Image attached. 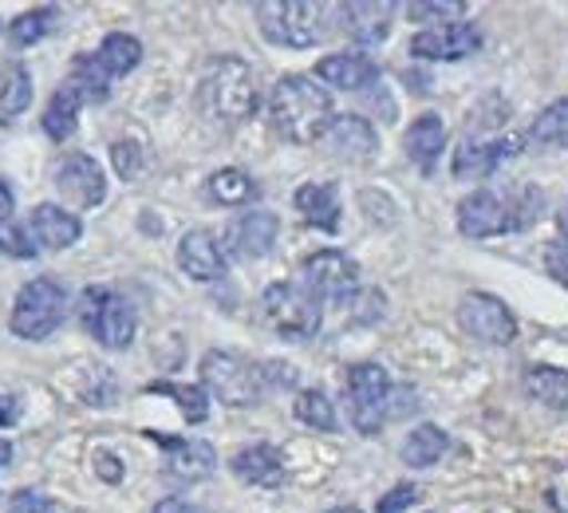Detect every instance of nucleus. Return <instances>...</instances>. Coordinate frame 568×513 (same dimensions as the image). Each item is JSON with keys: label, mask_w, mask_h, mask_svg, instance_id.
<instances>
[{"label": "nucleus", "mask_w": 568, "mask_h": 513, "mask_svg": "<svg viewBox=\"0 0 568 513\" xmlns=\"http://www.w3.org/2000/svg\"><path fill=\"white\" fill-rule=\"evenodd\" d=\"M332 119H336L332 95L312 76H284V80H276L273 95H268V123H273V131L281 139L296 142V147H312V142L324 139Z\"/></svg>", "instance_id": "f257e3e1"}, {"label": "nucleus", "mask_w": 568, "mask_h": 513, "mask_svg": "<svg viewBox=\"0 0 568 513\" xmlns=\"http://www.w3.org/2000/svg\"><path fill=\"white\" fill-rule=\"evenodd\" d=\"M197 107L217 123H241L257 111V76L245 60H213L197 83Z\"/></svg>", "instance_id": "f03ea898"}, {"label": "nucleus", "mask_w": 568, "mask_h": 513, "mask_svg": "<svg viewBox=\"0 0 568 513\" xmlns=\"http://www.w3.org/2000/svg\"><path fill=\"white\" fill-rule=\"evenodd\" d=\"M202 391L222 399L225 408H248V403H261V395H268L261 363L237 352H222V348H210L202 355Z\"/></svg>", "instance_id": "7ed1b4c3"}, {"label": "nucleus", "mask_w": 568, "mask_h": 513, "mask_svg": "<svg viewBox=\"0 0 568 513\" xmlns=\"http://www.w3.org/2000/svg\"><path fill=\"white\" fill-rule=\"evenodd\" d=\"M63 316H68V292H63V284H55L52 276H36V281H28L17 292L9 328L12 336L20 340H48L63 324Z\"/></svg>", "instance_id": "20e7f679"}, {"label": "nucleus", "mask_w": 568, "mask_h": 513, "mask_svg": "<svg viewBox=\"0 0 568 513\" xmlns=\"http://www.w3.org/2000/svg\"><path fill=\"white\" fill-rule=\"evenodd\" d=\"M261 320L273 328L281 340H308L324 324L320 301L304 284H268L261 292Z\"/></svg>", "instance_id": "39448f33"}, {"label": "nucleus", "mask_w": 568, "mask_h": 513, "mask_svg": "<svg viewBox=\"0 0 568 513\" xmlns=\"http://www.w3.org/2000/svg\"><path fill=\"white\" fill-rule=\"evenodd\" d=\"M257 24L276 48H312L324 36V4H312V0H261Z\"/></svg>", "instance_id": "423d86ee"}, {"label": "nucleus", "mask_w": 568, "mask_h": 513, "mask_svg": "<svg viewBox=\"0 0 568 513\" xmlns=\"http://www.w3.org/2000/svg\"><path fill=\"white\" fill-rule=\"evenodd\" d=\"M347 399H352V423L359 434H379L390 419V375L379 363H355L344 375Z\"/></svg>", "instance_id": "0eeeda50"}, {"label": "nucleus", "mask_w": 568, "mask_h": 513, "mask_svg": "<svg viewBox=\"0 0 568 513\" xmlns=\"http://www.w3.org/2000/svg\"><path fill=\"white\" fill-rule=\"evenodd\" d=\"M83 328L106 348V352H126L134 344V309L111 289H88L80 304Z\"/></svg>", "instance_id": "6e6552de"}, {"label": "nucleus", "mask_w": 568, "mask_h": 513, "mask_svg": "<svg viewBox=\"0 0 568 513\" xmlns=\"http://www.w3.org/2000/svg\"><path fill=\"white\" fill-rule=\"evenodd\" d=\"M301 284L320 304L324 301L347 304L355 301V289H359V265L347 253H339V249H320V253L304 256Z\"/></svg>", "instance_id": "1a4fd4ad"}, {"label": "nucleus", "mask_w": 568, "mask_h": 513, "mask_svg": "<svg viewBox=\"0 0 568 513\" xmlns=\"http://www.w3.org/2000/svg\"><path fill=\"white\" fill-rule=\"evenodd\" d=\"M458 324L466 336L489 348H509L517 340V316L489 292H466L462 296Z\"/></svg>", "instance_id": "9d476101"}, {"label": "nucleus", "mask_w": 568, "mask_h": 513, "mask_svg": "<svg viewBox=\"0 0 568 513\" xmlns=\"http://www.w3.org/2000/svg\"><path fill=\"white\" fill-rule=\"evenodd\" d=\"M52 182L63 202H71L75 210H95L106 198V178L91 154H68L63 162H55Z\"/></svg>", "instance_id": "9b49d317"}, {"label": "nucleus", "mask_w": 568, "mask_h": 513, "mask_svg": "<svg viewBox=\"0 0 568 513\" xmlns=\"http://www.w3.org/2000/svg\"><path fill=\"white\" fill-rule=\"evenodd\" d=\"M481 48V32L470 20H450V24H430L410 36V56L418 60H466Z\"/></svg>", "instance_id": "f8f14e48"}, {"label": "nucleus", "mask_w": 568, "mask_h": 513, "mask_svg": "<svg viewBox=\"0 0 568 513\" xmlns=\"http://www.w3.org/2000/svg\"><path fill=\"white\" fill-rule=\"evenodd\" d=\"M276 230H281V218H276V213L248 210L230 225V233H225V249H230L237 261H261V256H268V249H273Z\"/></svg>", "instance_id": "ddd939ff"}, {"label": "nucleus", "mask_w": 568, "mask_h": 513, "mask_svg": "<svg viewBox=\"0 0 568 513\" xmlns=\"http://www.w3.org/2000/svg\"><path fill=\"white\" fill-rule=\"evenodd\" d=\"M509 230V205L494 190H474L458 202V233L462 238H497Z\"/></svg>", "instance_id": "4468645a"}, {"label": "nucleus", "mask_w": 568, "mask_h": 513, "mask_svg": "<svg viewBox=\"0 0 568 513\" xmlns=\"http://www.w3.org/2000/svg\"><path fill=\"white\" fill-rule=\"evenodd\" d=\"M517 139H494V142H478V139H462V147H454V162L450 174L470 182V178H489L497 167H506L509 159H517Z\"/></svg>", "instance_id": "2eb2a0df"}, {"label": "nucleus", "mask_w": 568, "mask_h": 513, "mask_svg": "<svg viewBox=\"0 0 568 513\" xmlns=\"http://www.w3.org/2000/svg\"><path fill=\"white\" fill-rule=\"evenodd\" d=\"M159 446H166V474L178 482H202L217 470V451L202 439H159Z\"/></svg>", "instance_id": "dca6fc26"}, {"label": "nucleus", "mask_w": 568, "mask_h": 513, "mask_svg": "<svg viewBox=\"0 0 568 513\" xmlns=\"http://www.w3.org/2000/svg\"><path fill=\"white\" fill-rule=\"evenodd\" d=\"M320 142H324V147L344 162H367L375 154V147H379L375 127L359 115H336Z\"/></svg>", "instance_id": "f3484780"}, {"label": "nucleus", "mask_w": 568, "mask_h": 513, "mask_svg": "<svg viewBox=\"0 0 568 513\" xmlns=\"http://www.w3.org/2000/svg\"><path fill=\"white\" fill-rule=\"evenodd\" d=\"M178 265L190 281H217L225 273V253L217 238L205 230H190L178 241Z\"/></svg>", "instance_id": "a211bd4d"}, {"label": "nucleus", "mask_w": 568, "mask_h": 513, "mask_svg": "<svg viewBox=\"0 0 568 513\" xmlns=\"http://www.w3.org/2000/svg\"><path fill=\"white\" fill-rule=\"evenodd\" d=\"M230 470L237 474L241 482H248V486L276 490L284 482V459H281V451H276L273 443L241 446V451L230 459Z\"/></svg>", "instance_id": "6ab92c4d"}, {"label": "nucleus", "mask_w": 568, "mask_h": 513, "mask_svg": "<svg viewBox=\"0 0 568 513\" xmlns=\"http://www.w3.org/2000/svg\"><path fill=\"white\" fill-rule=\"evenodd\" d=\"M32 238L40 241V249H48V253H60V249L75 245L83 233L80 218L75 213H68L63 205H52V202H40L32 210Z\"/></svg>", "instance_id": "aec40b11"}, {"label": "nucleus", "mask_w": 568, "mask_h": 513, "mask_svg": "<svg viewBox=\"0 0 568 513\" xmlns=\"http://www.w3.org/2000/svg\"><path fill=\"white\" fill-rule=\"evenodd\" d=\"M344 32L352 36L355 44L364 48H375L387 40V28H390V4L383 0V4H375V0H352V4H344Z\"/></svg>", "instance_id": "412c9836"}, {"label": "nucleus", "mask_w": 568, "mask_h": 513, "mask_svg": "<svg viewBox=\"0 0 568 513\" xmlns=\"http://www.w3.org/2000/svg\"><path fill=\"white\" fill-rule=\"evenodd\" d=\"M316 76L339 91H364L367 83L379 80V68L359 52H339V56H324L316 63Z\"/></svg>", "instance_id": "4be33fe9"}, {"label": "nucleus", "mask_w": 568, "mask_h": 513, "mask_svg": "<svg viewBox=\"0 0 568 513\" xmlns=\"http://www.w3.org/2000/svg\"><path fill=\"white\" fill-rule=\"evenodd\" d=\"M403 147H407V159L418 162L423 174H435V162L443 159L446 147V123L438 115H418L403 134Z\"/></svg>", "instance_id": "5701e85b"}, {"label": "nucleus", "mask_w": 568, "mask_h": 513, "mask_svg": "<svg viewBox=\"0 0 568 513\" xmlns=\"http://www.w3.org/2000/svg\"><path fill=\"white\" fill-rule=\"evenodd\" d=\"M296 210H301V218L308 225H316V230H328L336 233L339 225V194L332 182H308V187L296 190Z\"/></svg>", "instance_id": "b1692460"}, {"label": "nucleus", "mask_w": 568, "mask_h": 513, "mask_svg": "<svg viewBox=\"0 0 568 513\" xmlns=\"http://www.w3.org/2000/svg\"><path fill=\"white\" fill-rule=\"evenodd\" d=\"M32 71L24 63H4L0 68V123H12L32 107Z\"/></svg>", "instance_id": "393cba45"}, {"label": "nucleus", "mask_w": 568, "mask_h": 513, "mask_svg": "<svg viewBox=\"0 0 568 513\" xmlns=\"http://www.w3.org/2000/svg\"><path fill=\"white\" fill-rule=\"evenodd\" d=\"M446 446H450V434L435 423H423L407 434V443H403V462H407L410 470H430L446 454Z\"/></svg>", "instance_id": "a878e982"}, {"label": "nucleus", "mask_w": 568, "mask_h": 513, "mask_svg": "<svg viewBox=\"0 0 568 513\" xmlns=\"http://www.w3.org/2000/svg\"><path fill=\"white\" fill-rule=\"evenodd\" d=\"M95 60L103 63V71L111 76V80H119V76H126V71L139 68L142 40H139V36H126V32H111V36H103V44H99Z\"/></svg>", "instance_id": "bb28decb"}, {"label": "nucleus", "mask_w": 568, "mask_h": 513, "mask_svg": "<svg viewBox=\"0 0 568 513\" xmlns=\"http://www.w3.org/2000/svg\"><path fill=\"white\" fill-rule=\"evenodd\" d=\"M525 395L552 411H568V372L560 368H529L525 372Z\"/></svg>", "instance_id": "cd10ccee"}, {"label": "nucleus", "mask_w": 568, "mask_h": 513, "mask_svg": "<svg viewBox=\"0 0 568 513\" xmlns=\"http://www.w3.org/2000/svg\"><path fill=\"white\" fill-rule=\"evenodd\" d=\"M63 88L75 91L83 103H99V99H106V91H111V76H106L103 63L95 60V52H91L71 63V76L63 80Z\"/></svg>", "instance_id": "c85d7f7f"}, {"label": "nucleus", "mask_w": 568, "mask_h": 513, "mask_svg": "<svg viewBox=\"0 0 568 513\" xmlns=\"http://www.w3.org/2000/svg\"><path fill=\"white\" fill-rule=\"evenodd\" d=\"M205 190H210L213 202H222V205H245V202H253V194H257L253 178L237 167L213 170L210 182H205Z\"/></svg>", "instance_id": "c756f323"}, {"label": "nucleus", "mask_w": 568, "mask_h": 513, "mask_svg": "<svg viewBox=\"0 0 568 513\" xmlns=\"http://www.w3.org/2000/svg\"><path fill=\"white\" fill-rule=\"evenodd\" d=\"M146 395H170L178 403V411L190 419V423H205L210 419V395L194 383H146Z\"/></svg>", "instance_id": "7c9ffc66"}, {"label": "nucleus", "mask_w": 568, "mask_h": 513, "mask_svg": "<svg viewBox=\"0 0 568 513\" xmlns=\"http://www.w3.org/2000/svg\"><path fill=\"white\" fill-rule=\"evenodd\" d=\"M529 139L537 147H557V151H568V99H557L532 119Z\"/></svg>", "instance_id": "2f4dec72"}, {"label": "nucleus", "mask_w": 568, "mask_h": 513, "mask_svg": "<svg viewBox=\"0 0 568 513\" xmlns=\"http://www.w3.org/2000/svg\"><path fill=\"white\" fill-rule=\"evenodd\" d=\"M80 107H83V99L75 95L71 88L55 91L52 103H48V111H44V131H48V139H55V142L71 139V131H75V119H80Z\"/></svg>", "instance_id": "473e14b6"}, {"label": "nucleus", "mask_w": 568, "mask_h": 513, "mask_svg": "<svg viewBox=\"0 0 568 513\" xmlns=\"http://www.w3.org/2000/svg\"><path fill=\"white\" fill-rule=\"evenodd\" d=\"M293 411H296V419H301L304 426H312V431H336V408H332V399L324 395L320 388L301 391Z\"/></svg>", "instance_id": "72a5a7b5"}, {"label": "nucleus", "mask_w": 568, "mask_h": 513, "mask_svg": "<svg viewBox=\"0 0 568 513\" xmlns=\"http://www.w3.org/2000/svg\"><path fill=\"white\" fill-rule=\"evenodd\" d=\"M55 20H60V12H55V9H32V12H24V17H17L9 24L12 44L28 48V44H36V40H44V36L55 28Z\"/></svg>", "instance_id": "f704fd0d"}, {"label": "nucleus", "mask_w": 568, "mask_h": 513, "mask_svg": "<svg viewBox=\"0 0 568 513\" xmlns=\"http://www.w3.org/2000/svg\"><path fill=\"white\" fill-rule=\"evenodd\" d=\"M0 253L4 256H17V261H32L40 249L28 241V233L20 230L12 218H0Z\"/></svg>", "instance_id": "c9c22d12"}, {"label": "nucleus", "mask_w": 568, "mask_h": 513, "mask_svg": "<svg viewBox=\"0 0 568 513\" xmlns=\"http://www.w3.org/2000/svg\"><path fill=\"white\" fill-rule=\"evenodd\" d=\"M466 4L462 0H410L407 17L410 20H438V17H462Z\"/></svg>", "instance_id": "e433bc0d"}, {"label": "nucleus", "mask_w": 568, "mask_h": 513, "mask_svg": "<svg viewBox=\"0 0 568 513\" xmlns=\"http://www.w3.org/2000/svg\"><path fill=\"white\" fill-rule=\"evenodd\" d=\"M111 162H115V170H119V178H126V182H134L139 178V170H142V147L139 142H115L111 147Z\"/></svg>", "instance_id": "4c0bfd02"}, {"label": "nucleus", "mask_w": 568, "mask_h": 513, "mask_svg": "<svg viewBox=\"0 0 568 513\" xmlns=\"http://www.w3.org/2000/svg\"><path fill=\"white\" fill-rule=\"evenodd\" d=\"M261 380H265V391L296 388V368H293V363L268 360V363H261Z\"/></svg>", "instance_id": "58836bf2"}, {"label": "nucleus", "mask_w": 568, "mask_h": 513, "mask_svg": "<svg viewBox=\"0 0 568 513\" xmlns=\"http://www.w3.org/2000/svg\"><path fill=\"white\" fill-rule=\"evenodd\" d=\"M418 502V490L415 486H395V490H387V494L375 502V513H403V510H410V505Z\"/></svg>", "instance_id": "ea45409f"}, {"label": "nucleus", "mask_w": 568, "mask_h": 513, "mask_svg": "<svg viewBox=\"0 0 568 513\" xmlns=\"http://www.w3.org/2000/svg\"><path fill=\"white\" fill-rule=\"evenodd\" d=\"M545 273L568 289V238L565 241H552V245L545 249Z\"/></svg>", "instance_id": "a19ab883"}, {"label": "nucleus", "mask_w": 568, "mask_h": 513, "mask_svg": "<svg viewBox=\"0 0 568 513\" xmlns=\"http://www.w3.org/2000/svg\"><path fill=\"white\" fill-rule=\"evenodd\" d=\"M9 513H60V510H55V502L48 494H36V490H20V494H12Z\"/></svg>", "instance_id": "79ce46f5"}, {"label": "nucleus", "mask_w": 568, "mask_h": 513, "mask_svg": "<svg viewBox=\"0 0 568 513\" xmlns=\"http://www.w3.org/2000/svg\"><path fill=\"white\" fill-rule=\"evenodd\" d=\"M95 470L103 474L106 482H119V479H123V466H119V459H115V454H106V451L95 454Z\"/></svg>", "instance_id": "37998d69"}, {"label": "nucleus", "mask_w": 568, "mask_h": 513, "mask_svg": "<svg viewBox=\"0 0 568 513\" xmlns=\"http://www.w3.org/2000/svg\"><path fill=\"white\" fill-rule=\"evenodd\" d=\"M154 513H202V510H197V505H190L186 502V497H162V502L159 505H154Z\"/></svg>", "instance_id": "c03bdc74"}, {"label": "nucleus", "mask_w": 568, "mask_h": 513, "mask_svg": "<svg viewBox=\"0 0 568 513\" xmlns=\"http://www.w3.org/2000/svg\"><path fill=\"white\" fill-rule=\"evenodd\" d=\"M9 423H17V399L0 395V426H9Z\"/></svg>", "instance_id": "a18cd8bd"}, {"label": "nucleus", "mask_w": 568, "mask_h": 513, "mask_svg": "<svg viewBox=\"0 0 568 513\" xmlns=\"http://www.w3.org/2000/svg\"><path fill=\"white\" fill-rule=\"evenodd\" d=\"M12 205H17V198H12L9 182H0V218H9V213H12Z\"/></svg>", "instance_id": "49530a36"}, {"label": "nucleus", "mask_w": 568, "mask_h": 513, "mask_svg": "<svg viewBox=\"0 0 568 513\" xmlns=\"http://www.w3.org/2000/svg\"><path fill=\"white\" fill-rule=\"evenodd\" d=\"M12 462V443L9 439H0V466H9Z\"/></svg>", "instance_id": "de8ad7c7"}, {"label": "nucleus", "mask_w": 568, "mask_h": 513, "mask_svg": "<svg viewBox=\"0 0 568 513\" xmlns=\"http://www.w3.org/2000/svg\"><path fill=\"white\" fill-rule=\"evenodd\" d=\"M328 513H364V510H355V505H336V510H328Z\"/></svg>", "instance_id": "09e8293b"}, {"label": "nucleus", "mask_w": 568, "mask_h": 513, "mask_svg": "<svg viewBox=\"0 0 568 513\" xmlns=\"http://www.w3.org/2000/svg\"><path fill=\"white\" fill-rule=\"evenodd\" d=\"M560 230H565V238H568V205L560 210Z\"/></svg>", "instance_id": "8fccbe9b"}]
</instances>
